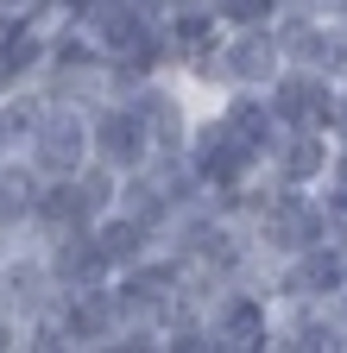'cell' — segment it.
Wrapping results in <instances>:
<instances>
[{"mask_svg":"<svg viewBox=\"0 0 347 353\" xmlns=\"http://www.w3.org/2000/svg\"><path fill=\"white\" fill-rule=\"evenodd\" d=\"M272 296H316V303H335L347 290V240H316V246H303L290 252L284 265H272Z\"/></svg>","mask_w":347,"mask_h":353,"instance_id":"obj_10","label":"cell"},{"mask_svg":"<svg viewBox=\"0 0 347 353\" xmlns=\"http://www.w3.org/2000/svg\"><path fill=\"white\" fill-rule=\"evenodd\" d=\"M335 132L347 139V76H341V95H335Z\"/></svg>","mask_w":347,"mask_h":353,"instance_id":"obj_20","label":"cell"},{"mask_svg":"<svg viewBox=\"0 0 347 353\" xmlns=\"http://www.w3.org/2000/svg\"><path fill=\"white\" fill-rule=\"evenodd\" d=\"M13 26H19V19H7V13H0V44H7V38H13Z\"/></svg>","mask_w":347,"mask_h":353,"instance_id":"obj_21","label":"cell"},{"mask_svg":"<svg viewBox=\"0 0 347 353\" xmlns=\"http://www.w3.org/2000/svg\"><path fill=\"white\" fill-rule=\"evenodd\" d=\"M266 95H272V108H278L284 126H322V132H335V95H341V76L290 63V70L266 88Z\"/></svg>","mask_w":347,"mask_h":353,"instance_id":"obj_14","label":"cell"},{"mask_svg":"<svg viewBox=\"0 0 347 353\" xmlns=\"http://www.w3.org/2000/svg\"><path fill=\"white\" fill-rule=\"evenodd\" d=\"M32 196H38L32 164L26 158H0V240L32 228Z\"/></svg>","mask_w":347,"mask_h":353,"instance_id":"obj_18","label":"cell"},{"mask_svg":"<svg viewBox=\"0 0 347 353\" xmlns=\"http://www.w3.org/2000/svg\"><path fill=\"white\" fill-rule=\"evenodd\" d=\"M272 353H347V322L335 303L316 296H278Z\"/></svg>","mask_w":347,"mask_h":353,"instance_id":"obj_11","label":"cell"},{"mask_svg":"<svg viewBox=\"0 0 347 353\" xmlns=\"http://www.w3.org/2000/svg\"><path fill=\"white\" fill-rule=\"evenodd\" d=\"M0 353H26V322L0 303Z\"/></svg>","mask_w":347,"mask_h":353,"instance_id":"obj_19","label":"cell"},{"mask_svg":"<svg viewBox=\"0 0 347 353\" xmlns=\"http://www.w3.org/2000/svg\"><path fill=\"white\" fill-rule=\"evenodd\" d=\"M51 246V265H57V284L63 290H82V284H114V265L95 240V228H76V234H57L45 240Z\"/></svg>","mask_w":347,"mask_h":353,"instance_id":"obj_17","label":"cell"},{"mask_svg":"<svg viewBox=\"0 0 347 353\" xmlns=\"http://www.w3.org/2000/svg\"><path fill=\"white\" fill-rule=\"evenodd\" d=\"M164 38H170L177 70L190 82H202L215 51H221V38H228V19H221V7H208V0H177V7L164 13Z\"/></svg>","mask_w":347,"mask_h":353,"instance_id":"obj_12","label":"cell"},{"mask_svg":"<svg viewBox=\"0 0 347 353\" xmlns=\"http://www.w3.org/2000/svg\"><path fill=\"white\" fill-rule=\"evenodd\" d=\"M335 139H341V132H322V126H284L278 145L266 152L272 183H284V190H322L328 164H335Z\"/></svg>","mask_w":347,"mask_h":353,"instance_id":"obj_13","label":"cell"},{"mask_svg":"<svg viewBox=\"0 0 347 353\" xmlns=\"http://www.w3.org/2000/svg\"><path fill=\"white\" fill-rule=\"evenodd\" d=\"M95 221H101V208H95L89 183H82V176H57V183H38V196H32V228L26 234L57 240V234H76V228H95Z\"/></svg>","mask_w":347,"mask_h":353,"instance_id":"obj_15","label":"cell"},{"mask_svg":"<svg viewBox=\"0 0 347 353\" xmlns=\"http://www.w3.org/2000/svg\"><path fill=\"white\" fill-rule=\"evenodd\" d=\"M215 108H221V120L240 132L246 145H259V152H272L278 132H284V120H278L266 88H215Z\"/></svg>","mask_w":347,"mask_h":353,"instance_id":"obj_16","label":"cell"},{"mask_svg":"<svg viewBox=\"0 0 347 353\" xmlns=\"http://www.w3.org/2000/svg\"><path fill=\"white\" fill-rule=\"evenodd\" d=\"M184 158L196 164V176L208 183V196H234V190H246V183H259V176H266V152L246 145L240 132L221 120L215 95H208V101H202V114H196V132H190Z\"/></svg>","mask_w":347,"mask_h":353,"instance_id":"obj_3","label":"cell"},{"mask_svg":"<svg viewBox=\"0 0 347 353\" xmlns=\"http://www.w3.org/2000/svg\"><path fill=\"white\" fill-rule=\"evenodd\" d=\"M57 296H63V284H57V265H51L45 240H38V234L0 240V303L26 322V334L57 316Z\"/></svg>","mask_w":347,"mask_h":353,"instance_id":"obj_5","label":"cell"},{"mask_svg":"<svg viewBox=\"0 0 347 353\" xmlns=\"http://www.w3.org/2000/svg\"><path fill=\"white\" fill-rule=\"evenodd\" d=\"M19 158L32 164V176H38V183H57V176H82V170L95 164V126H89V108H82V101H63V95H51Z\"/></svg>","mask_w":347,"mask_h":353,"instance_id":"obj_4","label":"cell"},{"mask_svg":"<svg viewBox=\"0 0 347 353\" xmlns=\"http://www.w3.org/2000/svg\"><path fill=\"white\" fill-rule=\"evenodd\" d=\"M272 322H278V296H272V284H266V278L208 290L215 353H272Z\"/></svg>","mask_w":347,"mask_h":353,"instance_id":"obj_6","label":"cell"},{"mask_svg":"<svg viewBox=\"0 0 347 353\" xmlns=\"http://www.w3.org/2000/svg\"><path fill=\"white\" fill-rule=\"evenodd\" d=\"M164 246H170V252H184V265L196 272L202 290L252 284V278H266V272H272L266 252H259V240H252V228H246L240 214H228L221 202H202V208L177 214V221H170V234H164Z\"/></svg>","mask_w":347,"mask_h":353,"instance_id":"obj_1","label":"cell"},{"mask_svg":"<svg viewBox=\"0 0 347 353\" xmlns=\"http://www.w3.org/2000/svg\"><path fill=\"white\" fill-rule=\"evenodd\" d=\"M89 126H95V164H108V170H146L152 158H158V145H152V126H146V114H139V101L133 95H101L95 108H89Z\"/></svg>","mask_w":347,"mask_h":353,"instance_id":"obj_8","label":"cell"},{"mask_svg":"<svg viewBox=\"0 0 347 353\" xmlns=\"http://www.w3.org/2000/svg\"><path fill=\"white\" fill-rule=\"evenodd\" d=\"M310 7H335V0H310Z\"/></svg>","mask_w":347,"mask_h":353,"instance_id":"obj_23","label":"cell"},{"mask_svg":"<svg viewBox=\"0 0 347 353\" xmlns=\"http://www.w3.org/2000/svg\"><path fill=\"white\" fill-rule=\"evenodd\" d=\"M246 228H252L259 252H266V265H284L290 252H303V246H316V240L335 234L322 196L316 190H284V183H272V170H266V183H259V196L246 208Z\"/></svg>","mask_w":347,"mask_h":353,"instance_id":"obj_2","label":"cell"},{"mask_svg":"<svg viewBox=\"0 0 347 353\" xmlns=\"http://www.w3.org/2000/svg\"><path fill=\"white\" fill-rule=\"evenodd\" d=\"M278 38H284V57L303 63V70H328V76H347V32L328 7H310V0H290V7L272 19Z\"/></svg>","mask_w":347,"mask_h":353,"instance_id":"obj_9","label":"cell"},{"mask_svg":"<svg viewBox=\"0 0 347 353\" xmlns=\"http://www.w3.org/2000/svg\"><path fill=\"white\" fill-rule=\"evenodd\" d=\"M284 70H290V57H284V38L272 19L266 26H228L202 88H272Z\"/></svg>","mask_w":347,"mask_h":353,"instance_id":"obj_7","label":"cell"},{"mask_svg":"<svg viewBox=\"0 0 347 353\" xmlns=\"http://www.w3.org/2000/svg\"><path fill=\"white\" fill-rule=\"evenodd\" d=\"M328 13H335V19H341V32H347V0H335V7H328Z\"/></svg>","mask_w":347,"mask_h":353,"instance_id":"obj_22","label":"cell"}]
</instances>
